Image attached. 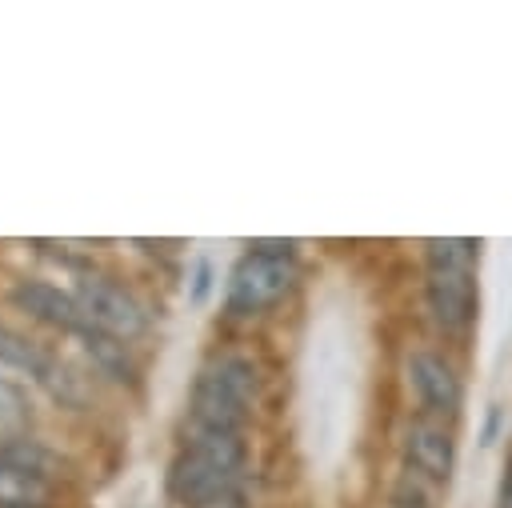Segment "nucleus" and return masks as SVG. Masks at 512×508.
<instances>
[{
	"instance_id": "6e6552de",
	"label": "nucleus",
	"mask_w": 512,
	"mask_h": 508,
	"mask_svg": "<svg viewBox=\"0 0 512 508\" xmlns=\"http://www.w3.org/2000/svg\"><path fill=\"white\" fill-rule=\"evenodd\" d=\"M0 368H12V372L32 376V380H36L52 400H60V404H72V408L84 404L80 380H76L56 356H48L36 340H28L24 332H16V328H8V324H0Z\"/></svg>"
},
{
	"instance_id": "f8f14e48",
	"label": "nucleus",
	"mask_w": 512,
	"mask_h": 508,
	"mask_svg": "<svg viewBox=\"0 0 512 508\" xmlns=\"http://www.w3.org/2000/svg\"><path fill=\"white\" fill-rule=\"evenodd\" d=\"M392 504L396 508H436V484H428L412 472H400L392 484Z\"/></svg>"
},
{
	"instance_id": "f257e3e1",
	"label": "nucleus",
	"mask_w": 512,
	"mask_h": 508,
	"mask_svg": "<svg viewBox=\"0 0 512 508\" xmlns=\"http://www.w3.org/2000/svg\"><path fill=\"white\" fill-rule=\"evenodd\" d=\"M244 440L224 432H184V444L168 468V492L184 508L232 504L244 480Z\"/></svg>"
},
{
	"instance_id": "20e7f679",
	"label": "nucleus",
	"mask_w": 512,
	"mask_h": 508,
	"mask_svg": "<svg viewBox=\"0 0 512 508\" xmlns=\"http://www.w3.org/2000/svg\"><path fill=\"white\" fill-rule=\"evenodd\" d=\"M296 244L292 240H272V244H248V252L232 264L228 288H224V308L232 316H260L276 308L292 288H296Z\"/></svg>"
},
{
	"instance_id": "f03ea898",
	"label": "nucleus",
	"mask_w": 512,
	"mask_h": 508,
	"mask_svg": "<svg viewBox=\"0 0 512 508\" xmlns=\"http://www.w3.org/2000/svg\"><path fill=\"white\" fill-rule=\"evenodd\" d=\"M480 244L468 236L424 240V308L444 336H464L480 308Z\"/></svg>"
},
{
	"instance_id": "423d86ee",
	"label": "nucleus",
	"mask_w": 512,
	"mask_h": 508,
	"mask_svg": "<svg viewBox=\"0 0 512 508\" xmlns=\"http://www.w3.org/2000/svg\"><path fill=\"white\" fill-rule=\"evenodd\" d=\"M72 296H76L80 312L88 316V324L108 332V336H116V340H132V336H140L148 328V312L140 308V300L124 284H116L108 276L80 272Z\"/></svg>"
},
{
	"instance_id": "1a4fd4ad",
	"label": "nucleus",
	"mask_w": 512,
	"mask_h": 508,
	"mask_svg": "<svg viewBox=\"0 0 512 508\" xmlns=\"http://www.w3.org/2000/svg\"><path fill=\"white\" fill-rule=\"evenodd\" d=\"M12 304H16L20 312H28L32 320L52 324V328H60V332H68V336H76V340L92 328L88 316L80 312L76 296H72V292H60V288L48 284V280H20V284L12 288Z\"/></svg>"
},
{
	"instance_id": "4468645a",
	"label": "nucleus",
	"mask_w": 512,
	"mask_h": 508,
	"mask_svg": "<svg viewBox=\"0 0 512 508\" xmlns=\"http://www.w3.org/2000/svg\"><path fill=\"white\" fill-rule=\"evenodd\" d=\"M496 508H512V456L504 460V472H500V488H496Z\"/></svg>"
},
{
	"instance_id": "7ed1b4c3",
	"label": "nucleus",
	"mask_w": 512,
	"mask_h": 508,
	"mask_svg": "<svg viewBox=\"0 0 512 508\" xmlns=\"http://www.w3.org/2000/svg\"><path fill=\"white\" fill-rule=\"evenodd\" d=\"M256 396H260V364L244 352H220L192 380L188 428L240 436V428L252 416Z\"/></svg>"
},
{
	"instance_id": "ddd939ff",
	"label": "nucleus",
	"mask_w": 512,
	"mask_h": 508,
	"mask_svg": "<svg viewBox=\"0 0 512 508\" xmlns=\"http://www.w3.org/2000/svg\"><path fill=\"white\" fill-rule=\"evenodd\" d=\"M28 420H32V408H28L24 392H20L12 380L0 376V428L12 432V428H24Z\"/></svg>"
},
{
	"instance_id": "9b49d317",
	"label": "nucleus",
	"mask_w": 512,
	"mask_h": 508,
	"mask_svg": "<svg viewBox=\"0 0 512 508\" xmlns=\"http://www.w3.org/2000/svg\"><path fill=\"white\" fill-rule=\"evenodd\" d=\"M80 344H84V352L96 360V368L104 372V376H112V380H136V360H132V352H128V344L124 340H116V336H108V332H100V328H88L84 336H80Z\"/></svg>"
},
{
	"instance_id": "0eeeda50",
	"label": "nucleus",
	"mask_w": 512,
	"mask_h": 508,
	"mask_svg": "<svg viewBox=\"0 0 512 508\" xmlns=\"http://www.w3.org/2000/svg\"><path fill=\"white\" fill-rule=\"evenodd\" d=\"M400 464L404 472L428 480V484H448L456 472V432L452 420L436 416H408L400 428Z\"/></svg>"
},
{
	"instance_id": "39448f33",
	"label": "nucleus",
	"mask_w": 512,
	"mask_h": 508,
	"mask_svg": "<svg viewBox=\"0 0 512 508\" xmlns=\"http://www.w3.org/2000/svg\"><path fill=\"white\" fill-rule=\"evenodd\" d=\"M404 384L416 400L420 416L436 420H456L464 408V376L452 356L440 348H412L404 356Z\"/></svg>"
},
{
	"instance_id": "9d476101",
	"label": "nucleus",
	"mask_w": 512,
	"mask_h": 508,
	"mask_svg": "<svg viewBox=\"0 0 512 508\" xmlns=\"http://www.w3.org/2000/svg\"><path fill=\"white\" fill-rule=\"evenodd\" d=\"M52 496V480L12 464L0 452V508H44Z\"/></svg>"
}]
</instances>
